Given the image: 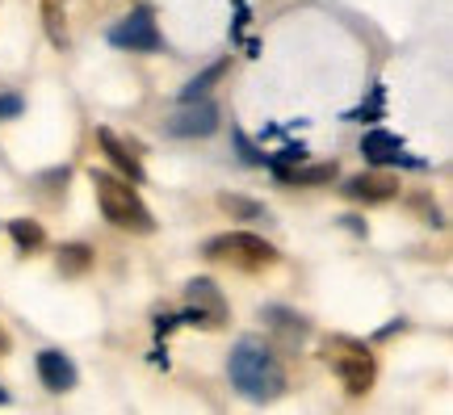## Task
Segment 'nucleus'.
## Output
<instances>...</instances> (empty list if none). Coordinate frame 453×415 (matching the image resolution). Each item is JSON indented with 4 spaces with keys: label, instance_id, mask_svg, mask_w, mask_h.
I'll return each instance as SVG.
<instances>
[{
    "label": "nucleus",
    "instance_id": "nucleus-1",
    "mask_svg": "<svg viewBox=\"0 0 453 415\" xmlns=\"http://www.w3.org/2000/svg\"><path fill=\"white\" fill-rule=\"evenodd\" d=\"M226 373H231V382H235L240 395H248V399H257V403H269L286 390V369L273 357V349L260 344V340H240L231 349Z\"/></svg>",
    "mask_w": 453,
    "mask_h": 415
},
{
    "label": "nucleus",
    "instance_id": "nucleus-2",
    "mask_svg": "<svg viewBox=\"0 0 453 415\" xmlns=\"http://www.w3.org/2000/svg\"><path fill=\"white\" fill-rule=\"evenodd\" d=\"M88 181H93V189H97L101 214H105L113 227H122V231H139V235H147V231L156 227L151 210L143 206V197L134 193L130 181H122V176H113V173H97V168L88 173Z\"/></svg>",
    "mask_w": 453,
    "mask_h": 415
},
{
    "label": "nucleus",
    "instance_id": "nucleus-3",
    "mask_svg": "<svg viewBox=\"0 0 453 415\" xmlns=\"http://www.w3.org/2000/svg\"><path fill=\"white\" fill-rule=\"evenodd\" d=\"M206 256L211 260H223L231 269H243V273H260L269 269L277 260V248L265 243L260 235H248V231H231V235H219V240L206 243Z\"/></svg>",
    "mask_w": 453,
    "mask_h": 415
},
{
    "label": "nucleus",
    "instance_id": "nucleus-4",
    "mask_svg": "<svg viewBox=\"0 0 453 415\" xmlns=\"http://www.w3.org/2000/svg\"><path fill=\"white\" fill-rule=\"evenodd\" d=\"M324 361L336 369V378L344 382L349 395H365V390L373 386V357H370L365 344L336 335V340H327L324 344Z\"/></svg>",
    "mask_w": 453,
    "mask_h": 415
},
{
    "label": "nucleus",
    "instance_id": "nucleus-5",
    "mask_svg": "<svg viewBox=\"0 0 453 415\" xmlns=\"http://www.w3.org/2000/svg\"><path fill=\"white\" fill-rule=\"evenodd\" d=\"M110 42L122 50H160V30H156V17L147 9H134L130 17H122L118 26L110 30Z\"/></svg>",
    "mask_w": 453,
    "mask_h": 415
},
{
    "label": "nucleus",
    "instance_id": "nucleus-6",
    "mask_svg": "<svg viewBox=\"0 0 453 415\" xmlns=\"http://www.w3.org/2000/svg\"><path fill=\"white\" fill-rule=\"evenodd\" d=\"M189 315L185 319L189 323H206V327H219V323L226 319V303H223V294H219V286L214 281H206V277H197V281H189Z\"/></svg>",
    "mask_w": 453,
    "mask_h": 415
},
{
    "label": "nucleus",
    "instance_id": "nucleus-7",
    "mask_svg": "<svg viewBox=\"0 0 453 415\" xmlns=\"http://www.w3.org/2000/svg\"><path fill=\"white\" fill-rule=\"evenodd\" d=\"M214 127H219V110L211 101H185V110L168 122V130L180 134V139H206Z\"/></svg>",
    "mask_w": 453,
    "mask_h": 415
},
{
    "label": "nucleus",
    "instance_id": "nucleus-8",
    "mask_svg": "<svg viewBox=\"0 0 453 415\" xmlns=\"http://www.w3.org/2000/svg\"><path fill=\"white\" fill-rule=\"evenodd\" d=\"M38 378H42V386L47 390H55V395H64V390H72L76 386V365L67 361L64 352H38Z\"/></svg>",
    "mask_w": 453,
    "mask_h": 415
},
{
    "label": "nucleus",
    "instance_id": "nucleus-9",
    "mask_svg": "<svg viewBox=\"0 0 453 415\" xmlns=\"http://www.w3.org/2000/svg\"><path fill=\"white\" fill-rule=\"evenodd\" d=\"M344 193L357 197V202H390V197L399 193V181L387 173H361L344 185Z\"/></svg>",
    "mask_w": 453,
    "mask_h": 415
},
{
    "label": "nucleus",
    "instance_id": "nucleus-10",
    "mask_svg": "<svg viewBox=\"0 0 453 415\" xmlns=\"http://www.w3.org/2000/svg\"><path fill=\"white\" fill-rule=\"evenodd\" d=\"M97 143L105 147V156H110V164L118 168V173L130 176L134 185L143 181V164H139V156H134V151H130V147L122 143V139H118V134H113L110 127H101V130H97Z\"/></svg>",
    "mask_w": 453,
    "mask_h": 415
},
{
    "label": "nucleus",
    "instance_id": "nucleus-11",
    "mask_svg": "<svg viewBox=\"0 0 453 415\" xmlns=\"http://www.w3.org/2000/svg\"><path fill=\"white\" fill-rule=\"evenodd\" d=\"M361 156L370 164H399L403 160V139L390 134V130H370L361 139Z\"/></svg>",
    "mask_w": 453,
    "mask_h": 415
},
{
    "label": "nucleus",
    "instance_id": "nucleus-12",
    "mask_svg": "<svg viewBox=\"0 0 453 415\" xmlns=\"http://www.w3.org/2000/svg\"><path fill=\"white\" fill-rule=\"evenodd\" d=\"M277 181H290V185H324L336 176V164H319V168H286V164H273Z\"/></svg>",
    "mask_w": 453,
    "mask_h": 415
},
{
    "label": "nucleus",
    "instance_id": "nucleus-13",
    "mask_svg": "<svg viewBox=\"0 0 453 415\" xmlns=\"http://www.w3.org/2000/svg\"><path fill=\"white\" fill-rule=\"evenodd\" d=\"M42 21H47V38L55 47H67V21H64V0H42Z\"/></svg>",
    "mask_w": 453,
    "mask_h": 415
},
{
    "label": "nucleus",
    "instance_id": "nucleus-14",
    "mask_svg": "<svg viewBox=\"0 0 453 415\" xmlns=\"http://www.w3.org/2000/svg\"><path fill=\"white\" fill-rule=\"evenodd\" d=\"M88 260H93V252H88L84 243H67L64 252H59V269H64L67 277H81V273L88 269Z\"/></svg>",
    "mask_w": 453,
    "mask_h": 415
},
{
    "label": "nucleus",
    "instance_id": "nucleus-15",
    "mask_svg": "<svg viewBox=\"0 0 453 415\" xmlns=\"http://www.w3.org/2000/svg\"><path fill=\"white\" fill-rule=\"evenodd\" d=\"M223 67H226V64H211L206 72H202V76H194V81L180 88V101H197V96H206V88H211V84L223 76Z\"/></svg>",
    "mask_w": 453,
    "mask_h": 415
},
{
    "label": "nucleus",
    "instance_id": "nucleus-16",
    "mask_svg": "<svg viewBox=\"0 0 453 415\" xmlns=\"http://www.w3.org/2000/svg\"><path fill=\"white\" fill-rule=\"evenodd\" d=\"M219 206H223L226 214H240V219H269V210H265V206L248 202V197H231V193H223V197H219Z\"/></svg>",
    "mask_w": 453,
    "mask_h": 415
},
{
    "label": "nucleus",
    "instance_id": "nucleus-17",
    "mask_svg": "<svg viewBox=\"0 0 453 415\" xmlns=\"http://www.w3.org/2000/svg\"><path fill=\"white\" fill-rule=\"evenodd\" d=\"M9 231H13L17 248H26V252H30V248H38V243H42V227L34 223V219H13V227H9Z\"/></svg>",
    "mask_w": 453,
    "mask_h": 415
},
{
    "label": "nucleus",
    "instance_id": "nucleus-18",
    "mask_svg": "<svg viewBox=\"0 0 453 415\" xmlns=\"http://www.w3.org/2000/svg\"><path fill=\"white\" fill-rule=\"evenodd\" d=\"M235 147H240V156H243L248 164H269V156H260L257 147L248 143V134H243V130H235Z\"/></svg>",
    "mask_w": 453,
    "mask_h": 415
},
{
    "label": "nucleus",
    "instance_id": "nucleus-19",
    "mask_svg": "<svg viewBox=\"0 0 453 415\" xmlns=\"http://www.w3.org/2000/svg\"><path fill=\"white\" fill-rule=\"evenodd\" d=\"M0 403H9V395H4V390H0Z\"/></svg>",
    "mask_w": 453,
    "mask_h": 415
},
{
    "label": "nucleus",
    "instance_id": "nucleus-20",
    "mask_svg": "<svg viewBox=\"0 0 453 415\" xmlns=\"http://www.w3.org/2000/svg\"><path fill=\"white\" fill-rule=\"evenodd\" d=\"M0 349H4V335H0Z\"/></svg>",
    "mask_w": 453,
    "mask_h": 415
}]
</instances>
